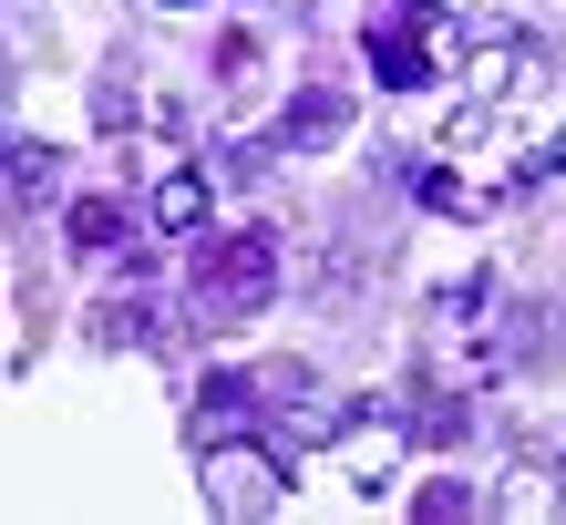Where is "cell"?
Wrapping results in <instances>:
<instances>
[{"mask_svg": "<svg viewBox=\"0 0 566 525\" xmlns=\"http://www.w3.org/2000/svg\"><path fill=\"white\" fill-rule=\"evenodd\" d=\"M279 300V238L269 227H227V238L196 248V319L227 330V319H258Z\"/></svg>", "mask_w": 566, "mask_h": 525, "instance_id": "1", "label": "cell"}, {"mask_svg": "<svg viewBox=\"0 0 566 525\" xmlns=\"http://www.w3.org/2000/svg\"><path fill=\"white\" fill-rule=\"evenodd\" d=\"M360 52H371V83L381 93L432 83V11H422V0H381V11L360 21Z\"/></svg>", "mask_w": 566, "mask_h": 525, "instance_id": "2", "label": "cell"}, {"mask_svg": "<svg viewBox=\"0 0 566 525\" xmlns=\"http://www.w3.org/2000/svg\"><path fill=\"white\" fill-rule=\"evenodd\" d=\"M279 495H289V474L269 443H207V505L217 515H269Z\"/></svg>", "mask_w": 566, "mask_h": 525, "instance_id": "3", "label": "cell"}, {"mask_svg": "<svg viewBox=\"0 0 566 525\" xmlns=\"http://www.w3.org/2000/svg\"><path fill=\"white\" fill-rule=\"evenodd\" d=\"M340 124H350V93H340V83H298V104L279 114V145H298V155H310V145H329V135H340Z\"/></svg>", "mask_w": 566, "mask_h": 525, "instance_id": "4", "label": "cell"}, {"mask_svg": "<svg viewBox=\"0 0 566 525\" xmlns=\"http://www.w3.org/2000/svg\"><path fill=\"white\" fill-rule=\"evenodd\" d=\"M73 248H83V258L124 248V207H114V196H83V207H73Z\"/></svg>", "mask_w": 566, "mask_h": 525, "instance_id": "5", "label": "cell"}, {"mask_svg": "<svg viewBox=\"0 0 566 525\" xmlns=\"http://www.w3.org/2000/svg\"><path fill=\"white\" fill-rule=\"evenodd\" d=\"M155 227H207V176H165L155 186Z\"/></svg>", "mask_w": 566, "mask_h": 525, "instance_id": "6", "label": "cell"}, {"mask_svg": "<svg viewBox=\"0 0 566 525\" xmlns=\"http://www.w3.org/2000/svg\"><path fill=\"white\" fill-rule=\"evenodd\" d=\"M556 166H566V135H556Z\"/></svg>", "mask_w": 566, "mask_h": 525, "instance_id": "7", "label": "cell"}]
</instances>
